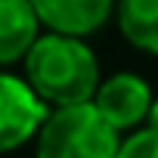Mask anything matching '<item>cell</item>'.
I'll return each instance as SVG.
<instances>
[{
  "instance_id": "1",
  "label": "cell",
  "mask_w": 158,
  "mask_h": 158,
  "mask_svg": "<svg viewBox=\"0 0 158 158\" xmlns=\"http://www.w3.org/2000/svg\"><path fill=\"white\" fill-rule=\"evenodd\" d=\"M25 81L44 102L56 109L81 106L93 102L99 90V65L81 37L44 34L25 56Z\"/></svg>"
},
{
  "instance_id": "2",
  "label": "cell",
  "mask_w": 158,
  "mask_h": 158,
  "mask_svg": "<svg viewBox=\"0 0 158 158\" xmlns=\"http://www.w3.org/2000/svg\"><path fill=\"white\" fill-rule=\"evenodd\" d=\"M118 130L93 102L50 112L37 133V158H118Z\"/></svg>"
},
{
  "instance_id": "3",
  "label": "cell",
  "mask_w": 158,
  "mask_h": 158,
  "mask_svg": "<svg viewBox=\"0 0 158 158\" xmlns=\"http://www.w3.org/2000/svg\"><path fill=\"white\" fill-rule=\"evenodd\" d=\"M47 115V102L31 90L28 81L0 71V155L37 136Z\"/></svg>"
},
{
  "instance_id": "4",
  "label": "cell",
  "mask_w": 158,
  "mask_h": 158,
  "mask_svg": "<svg viewBox=\"0 0 158 158\" xmlns=\"http://www.w3.org/2000/svg\"><path fill=\"white\" fill-rule=\"evenodd\" d=\"M152 102L155 99H152L149 84L143 81L139 74H130V71L112 74L109 81L99 84V90L93 96L96 112L115 130H127V127H136L139 121H146Z\"/></svg>"
},
{
  "instance_id": "5",
  "label": "cell",
  "mask_w": 158,
  "mask_h": 158,
  "mask_svg": "<svg viewBox=\"0 0 158 158\" xmlns=\"http://www.w3.org/2000/svg\"><path fill=\"white\" fill-rule=\"evenodd\" d=\"M31 6L53 34L87 37L106 25L115 10V0H31Z\"/></svg>"
},
{
  "instance_id": "6",
  "label": "cell",
  "mask_w": 158,
  "mask_h": 158,
  "mask_svg": "<svg viewBox=\"0 0 158 158\" xmlns=\"http://www.w3.org/2000/svg\"><path fill=\"white\" fill-rule=\"evenodd\" d=\"M40 19L31 0H0V65L25 62L31 47L37 44Z\"/></svg>"
},
{
  "instance_id": "7",
  "label": "cell",
  "mask_w": 158,
  "mask_h": 158,
  "mask_svg": "<svg viewBox=\"0 0 158 158\" xmlns=\"http://www.w3.org/2000/svg\"><path fill=\"white\" fill-rule=\"evenodd\" d=\"M118 25L136 50L158 53V0H121Z\"/></svg>"
},
{
  "instance_id": "8",
  "label": "cell",
  "mask_w": 158,
  "mask_h": 158,
  "mask_svg": "<svg viewBox=\"0 0 158 158\" xmlns=\"http://www.w3.org/2000/svg\"><path fill=\"white\" fill-rule=\"evenodd\" d=\"M118 158H158V130L143 127V130L130 133L121 143Z\"/></svg>"
},
{
  "instance_id": "9",
  "label": "cell",
  "mask_w": 158,
  "mask_h": 158,
  "mask_svg": "<svg viewBox=\"0 0 158 158\" xmlns=\"http://www.w3.org/2000/svg\"><path fill=\"white\" fill-rule=\"evenodd\" d=\"M146 127L158 130V99H155V102H152V109H149V118H146Z\"/></svg>"
}]
</instances>
